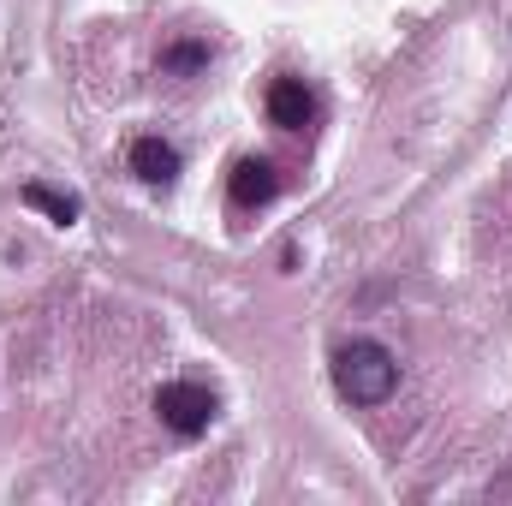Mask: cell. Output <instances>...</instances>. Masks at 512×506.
Segmentation results:
<instances>
[{"mask_svg": "<svg viewBox=\"0 0 512 506\" xmlns=\"http://www.w3.org/2000/svg\"><path fill=\"white\" fill-rule=\"evenodd\" d=\"M393 381H399V364L376 340H352V346L334 352V387L352 405H382L387 393H393Z\"/></svg>", "mask_w": 512, "mask_h": 506, "instance_id": "obj_1", "label": "cell"}, {"mask_svg": "<svg viewBox=\"0 0 512 506\" xmlns=\"http://www.w3.org/2000/svg\"><path fill=\"white\" fill-rule=\"evenodd\" d=\"M155 411H161V423H167L173 435L191 441V435H203V429L215 423L221 405H215V393H209L203 381H167V387L155 393Z\"/></svg>", "mask_w": 512, "mask_h": 506, "instance_id": "obj_2", "label": "cell"}, {"mask_svg": "<svg viewBox=\"0 0 512 506\" xmlns=\"http://www.w3.org/2000/svg\"><path fill=\"white\" fill-rule=\"evenodd\" d=\"M227 197H233V209H262V203H274V197H280V173H274V161H262V155L233 161V173H227Z\"/></svg>", "mask_w": 512, "mask_h": 506, "instance_id": "obj_3", "label": "cell"}, {"mask_svg": "<svg viewBox=\"0 0 512 506\" xmlns=\"http://www.w3.org/2000/svg\"><path fill=\"white\" fill-rule=\"evenodd\" d=\"M268 120L280 131H304L316 120V96L304 90V78H274L268 84Z\"/></svg>", "mask_w": 512, "mask_h": 506, "instance_id": "obj_4", "label": "cell"}, {"mask_svg": "<svg viewBox=\"0 0 512 506\" xmlns=\"http://www.w3.org/2000/svg\"><path fill=\"white\" fill-rule=\"evenodd\" d=\"M131 173H137L143 185H167V179L179 173V149L161 143V137H137V143H131Z\"/></svg>", "mask_w": 512, "mask_h": 506, "instance_id": "obj_5", "label": "cell"}, {"mask_svg": "<svg viewBox=\"0 0 512 506\" xmlns=\"http://www.w3.org/2000/svg\"><path fill=\"white\" fill-rule=\"evenodd\" d=\"M24 203L42 209L54 227H72V221H78V197H66V191H54V185H24Z\"/></svg>", "mask_w": 512, "mask_h": 506, "instance_id": "obj_6", "label": "cell"}, {"mask_svg": "<svg viewBox=\"0 0 512 506\" xmlns=\"http://www.w3.org/2000/svg\"><path fill=\"white\" fill-rule=\"evenodd\" d=\"M203 60H209V48H203V42H173V48L161 54V66H167V72H197Z\"/></svg>", "mask_w": 512, "mask_h": 506, "instance_id": "obj_7", "label": "cell"}]
</instances>
